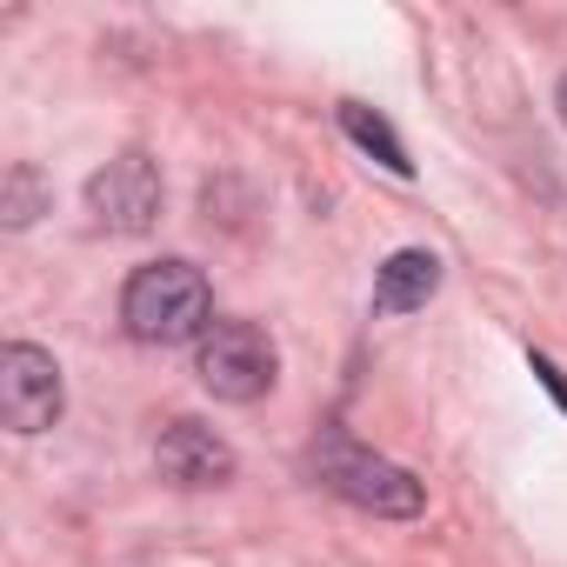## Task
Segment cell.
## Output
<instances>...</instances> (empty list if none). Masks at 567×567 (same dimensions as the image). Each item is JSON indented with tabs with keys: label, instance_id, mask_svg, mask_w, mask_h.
I'll use <instances>...</instances> for the list:
<instances>
[{
	"label": "cell",
	"instance_id": "5",
	"mask_svg": "<svg viewBox=\"0 0 567 567\" xmlns=\"http://www.w3.org/2000/svg\"><path fill=\"white\" fill-rule=\"evenodd\" d=\"M161 167L141 154V147H127V154H114L94 181H87V207H94V220L107 227V234H147L154 220H161Z\"/></svg>",
	"mask_w": 567,
	"mask_h": 567
},
{
	"label": "cell",
	"instance_id": "2",
	"mask_svg": "<svg viewBox=\"0 0 567 567\" xmlns=\"http://www.w3.org/2000/svg\"><path fill=\"white\" fill-rule=\"evenodd\" d=\"M308 474H315L328 494H341L348 507L374 514V520H414V514L427 507V487H421L408 467H394L388 454H374V447H361V441H348V434H321V441L308 447Z\"/></svg>",
	"mask_w": 567,
	"mask_h": 567
},
{
	"label": "cell",
	"instance_id": "11",
	"mask_svg": "<svg viewBox=\"0 0 567 567\" xmlns=\"http://www.w3.org/2000/svg\"><path fill=\"white\" fill-rule=\"evenodd\" d=\"M554 107H560V127H567V74H560V87H554Z\"/></svg>",
	"mask_w": 567,
	"mask_h": 567
},
{
	"label": "cell",
	"instance_id": "7",
	"mask_svg": "<svg viewBox=\"0 0 567 567\" xmlns=\"http://www.w3.org/2000/svg\"><path fill=\"white\" fill-rule=\"evenodd\" d=\"M434 295H441V254H427V247H401V254H388L381 274H374V315H381V321L414 315V308H427Z\"/></svg>",
	"mask_w": 567,
	"mask_h": 567
},
{
	"label": "cell",
	"instance_id": "1",
	"mask_svg": "<svg viewBox=\"0 0 567 567\" xmlns=\"http://www.w3.org/2000/svg\"><path fill=\"white\" fill-rule=\"evenodd\" d=\"M207 315H214V295H207V274L194 260H147L121 288V328L147 348L200 341L214 328Z\"/></svg>",
	"mask_w": 567,
	"mask_h": 567
},
{
	"label": "cell",
	"instance_id": "9",
	"mask_svg": "<svg viewBox=\"0 0 567 567\" xmlns=\"http://www.w3.org/2000/svg\"><path fill=\"white\" fill-rule=\"evenodd\" d=\"M48 207H54V187L41 181V167H34V161H14L8 181H0V227H28V220H41Z\"/></svg>",
	"mask_w": 567,
	"mask_h": 567
},
{
	"label": "cell",
	"instance_id": "4",
	"mask_svg": "<svg viewBox=\"0 0 567 567\" xmlns=\"http://www.w3.org/2000/svg\"><path fill=\"white\" fill-rule=\"evenodd\" d=\"M61 361L34 341H8L0 348V421L14 434H48L61 421Z\"/></svg>",
	"mask_w": 567,
	"mask_h": 567
},
{
	"label": "cell",
	"instance_id": "8",
	"mask_svg": "<svg viewBox=\"0 0 567 567\" xmlns=\"http://www.w3.org/2000/svg\"><path fill=\"white\" fill-rule=\"evenodd\" d=\"M341 134H348V141H354L361 154H374V161H381L388 174H401V181L414 174V161H408L401 134H394V127H388V114H374L368 101H341Z\"/></svg>",
	"mask_w": 567,
	"mask_h": 567
},
{
	"label": "cell",
	"instance_id": "6",
	"mask_svg": "<svg viewBox=\"0 0 567 567\" xmlns=\"http://www.w3.org/2000/svg\"><path fill=\"white\" fill-rule=\"evenodd\" d=\"M154 467L174 481V487H227L234 481V447L207 427V421H174L161 441H154Z\"/></svg>",
	"mask_w": 567,
	"mask_h": 567
},
{
	"label": "cell",
	"instance_id": "3",
	"mask_svg": "<svg viewBox=\"0 0 567 567\" xmlns=\"http://www.w3.org/2000/svg\"><path fill=\"white\" fill-rule=\"evenodd\" d=\"M274 368H280V354L254 321H214L194 341V374H200V388L214 401H234V408L260 401L274 388Z\"/></svg>",
	"mask_w": 567,
	"mask_h": 567
},
{
	"label": "cell",
	"instance_id": "10",
	"mask_svg": "<svg viewBox=\"0 0 567 567\" xmlns=\"http://www.w3.org/2000/svg\"><path fill=\"white\" fill-rule=\"evenodd\" d=\"M527 368H534V374H540V388H547V394H554V401H560V414H567V374H560V368H554V361H547V354H527Z\"/></svg>",
	"mask_w": 567,
	"mask_h": 567
}]
</instances>
